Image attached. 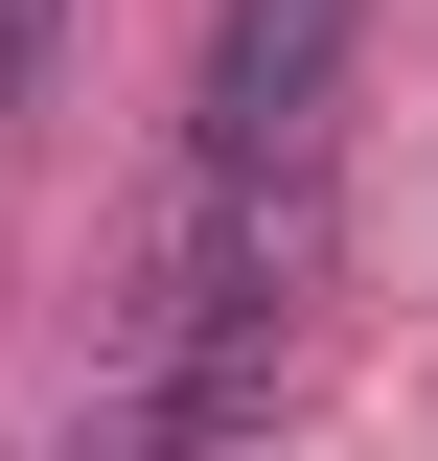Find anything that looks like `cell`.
<instances>
[{
    "label": "cell",
    "instance_id": "obj_1",
    "mask_svg": "<svg viewBox=\"0 0 438 461\" xmlns=\"http://www.w3.org/2000/svg\"><path fill=\"white\" fill-rule=\"evenodd\" d=\"M346 47H370V0H208V69H185V208H300L346 115Z\"/></svg>",
    "mask_w": 438,
    "mask_h": 461
}]
</instances>
